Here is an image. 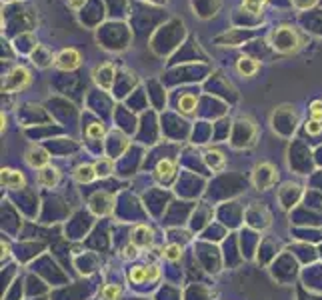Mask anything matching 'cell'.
<instances>
[{
  "label": "cell",
  "instance_id": "obj_1",
  "mask_svg": "<svg viewBox=\"0 0 322 300\" xmlns=\"http://www.w3.org/2000/svg\"><path fill=\"white\" fill-rule=\"evenodd\" d=\"M269 42L270 46L280 54H292V52L302 48V44H304L300 32L294 26H288V24H282V26L274 28L269 34Z\"/></svg>",
  "mask_w": 322,
  "mask_h": 300
},
{
  "label": "cell",
  "instance_id": "obj_2",
  "mask_svg": "<svg viewBox=\"0 0 322 300\" xmlns=\"http://www.w3.org/2000/svg\"><path fill=\"white\" fill-rule=\"evenodd\" d=\"M30 82H32L30 70L26 66H16L2 80V92H20V90L28 88Z\"/></svg>",
  "mask_w": 322,
  "mask_h": 300
},
{
  "label": "cell",
  "instance_id": "obj_3",
  "mask_svg": "<svg viewBox=\"0 0 322 300\" xmlns=\"http://www.w3.org/2000/svg\"><path fill=\"white\" fill-rule=\"evenodd\" d=\"M80 64H82V54L76 48H72V46L62 48L54 56V66H56L58 70H64V72L76 70Z\"/></svg>",
  "mask_w": 322,
  "mask_h": 300
},
{
  "label": "cell",
  "instance_id": "obj_4",
  "mask_svg": "<svg viewBox=\"0 0 322 300\" xmlns=\"http://www.w3.org/2000/svg\"><path fill=\"white\" fill-rule=\"evenodd\" d=\"M252 182H254L256 188H262V190L270 188L276 182V170H274V166L269 164V162L258 164L254 168V172H252Z\"/></svg>",
  "mask_w": 322,
  "mask_h": 300
},
{
  "label": "cell",
  "instance_id": "obj_5",
  "mask_svg": "<svg viewBox=\"0 0 322 300\" xmlns=\"http://www.w3.org/2000/svg\"><path fill=\"white\" fill-rule=\"evenodd\" d=\"M24 160H26V164H28L30 168L40 170V168H44V166L50 164V154L42 148V146L32 144V146H28V150L24 152Z\"/></svg>",
  "mask_w": 322,
  "mask_h": 300
},
{
  "label": "cell",
  "instance_id": "obj_6",
  "mask_svg": "<svg viewBox=\"0 0 322 300\" xmlns=\"http://www.w3.org/2000/svg\"><path fill=\"white\" fill-rule=\"evenodd\" d=\"M0 182L4 188H10V190H16V188H24L26 186V178L20 170H14V168H2V174H0Z\"/></svg>",
  "mask_w": 322,
  "mask_h": 300
},
{
  "label": "cell",
  "instance_id": "obj_7",
  "mask_svg": "<svg viewBox=\"0 0 322 300\" xmlns=\"http://www.w3.org/2000/svg\"><path fill=\"white\" fill-rule=\"evenodd\" d=\"M152 240H154V232H152V228L146 226V224H138V226L134 228V232H132V238H130V242L136 244L140 250L152 246Z\"/></svg>",
  "mask_w": 322,
  "mask_h": 300
},
{
  "label": "cell",
  "instance_id": "obj_8",
  "mask_svg": "<svg viewBox=\"0 0 322 300\" xmlns=\"http://www.w3.org/2000/svg\"><path fill=\"white\" fill-rule=\"evenodd\" d=\"M92 76H94L96 84L108 92V90L112 88V82H114V66H112L110 62H104V64L96 66V70H94Z\"/></svg>",
  "mask_w": 322,
  "mask_h": 300
},
{
  "label": "cell",
  "instance_id": "obj_9",
  "mask_svg": "<svg viewBox=\"0 0 322 300\" xmlns=\"http://www.w3.org/2000/svg\"><path fill=\"white\" fill-rule=\"evenodd\" d=\"M154 174H156V180L160 184H170L176 178V162L174 160H160Z\"/></svg>",
  "mask_w": 322,
  "mask_h": 300
},
{
  "label": "cell",
  "instance_id": "obj_10",
  "mask_svg": "<svg viewBox=\"0 0 322 300\" xmlns=\"http://www.w3.org/2000/svg\"><path fill=\"white\" fill-rule=\"evenodd\" d=\"M38 184L40 186H44V188H52L56 186L58 182H60V172H58V168L52 166V164H48V166H44V168H40L38 170Z\"/></svg>",
  "mask_w": 322,
  "mask_h": 300
},
{
  "label": "cell",
  "instance_id": "obj_11",
  "mask_svg": "<svg viewBox=\"0 0 322 300\" xmlns=\"http://www.w3.org/2000/svg\"><path fill=\"white\" fill-rule=\"evenodd\" d=\"M258 68H260L258 60H254L252 56H240V58L236 60V70H238V74L244 76V78L254 76V74L258 72Z\"/></svg>",
  "mask_w": 322,
  "mask_h": 300
},
{
  "label": "cell",
  "instance_id": "obj_12",
  "mask_svg": "<svg viewBox=\"0 0 322 300\" xmlns=\"http://www.w3.org/2000/svg\"><path fill=\"white\" fill-rule=\"evenodd\" d=\"M96 178H98V172H96L94 164H80L74 170V180L80 182V184H88V182H92Z\"/></svg>",
  "mask_w": 322,
  "mask_h": 300
},
{
  "label": "cell",
  "instance_id": "obj_13",
  "mask_svg": "<svg viewBox=\"0 0 322 300\" xmlns=\"http://www.w3.org/2000/svg\"><path fill=\"white\" fill-rule=\"evenodd\" d=\"M196 106H198V98L190 92H186L178 98V112L184 114V116H192L196 112Z\"/></svg>",
  "mask_w": 322,
  "mask_h": 300
},
{
  "label": "cell",
  "instance_id": "obj_14",
  "mask_svg": "<svg viewBox=\"0 0 322 300\" xmlns=\"http://www.w3.org/2000/svg\"><path fill=\"white\" fill-rule=\"evenodd\" d=\"M128 278L132 284H142V282H148V272H146V266H132L130 272H128Z\"/></svg>",
  "mask_w": 322,
  "mask_h": 300
},
{
  "label": "cell",
  "instance_id": "obj_15",
  "mask_svg": "<svg viewBox=\"0 0 322 300\" xmlns=\"http://www.w3.org/2000/svg\"><path fill=\"white\" fill-rule=\"evenodd\" d=\"M206 162H208V166H210L212 170H222L226 160H224L222 152H218V150H208V152H206Z\"/></svg>",
  "mask_w": 322,
  "mask_h": 300
},
{
  "label": "cell",
  "instance_id": "obj_16",
  "mask_svg": "<svg viewBox=\"0 0 322 300\" xmlns=\"http://www.w3.org/2000/svg\"><path fill=\"white\" fill-rule=\"evenodd\" d=\"M120 296H122V288L118 284H104L100 290L102 300H120Z\"/></svg>",
  "mask_w": 322,
  "mask_h": 300
},
{
  "label": "cell",
  "instance_id": "obj_17",
  "mask_svg": "<svg viewBox=\"0 0 322 300\" xmlns=\"http://www.w3.org/2000/svg\"><path fill=\"white\" fill-rule=\"evenodd\" d=\"M162 256L168 260V262H176L182 258V246L180 244H166L162 250Z\"/></svg>",
  "mask_w": 322,
  "mask_h": 300
},
{
  "label": "cell",
  "instance_id": "obj_18",
  "mask_svg": "<svg viewBox=\"0 0 322 300\" xmlns=\"http://www.w3.org/2000/svg\"><path fill=\"white\" fill-rule=\"evenodd\" d=\"M104 134H106V128H104V124H100V122L88 124V128H86V136L92 138V140H100Z\"/></svg>",
  "mask_w": 322,
  "mask_h": 300
},
{
  "label": "cell",
  "instance_id": "obj_19",
  "mask_svg": "<svg viewBox=\"0 0 322 300\" xmlns=\"http://www.w3.org/2000/svg\"><path fill=\"white\" fill-rule=\"evenodd\" d=\"M266 2H269V0H242V6H244V10H246V12L258 14Z\"/></svg>",
  "mask_w": 322,
  "mask_h": 300
},
{
  "label": "cell",
  "instance_id": "obj_20",
  "mask_svg": "<svg viewBox=\"0 0 322 300\" xmlns=\"http://www.w3.org/2000/svg\"><path fill=\"white\" fill-rule=\"evenodd\" d=\"M310 118L322 122V100H314L310 104Z\"/></svg>",
  "mask_w": 322,
  "mask_h": 300
},
{
  "label": "cell",
  "instance_id": "obj_21",
  "mask_svg": "<svg viewBox=\"0 0 322 300\" xmlns=\"http://www.w3.org/2000/svg\"><path fill=\"white\" fill-rule=\"evenodd\" d=\"M306 132L308 134H312V136H316V134H320L322 132V122H318V120H308L306 122Z\"/></svg>",
  "mask_w": 322,
  "mask_h": 300
},
{
  "label": "cell",
  "instance_id": "obj_22",
  "mask_svg": "<svg viewBox=\"0 0 322 300\" xmlns=\"http://www.w3.org/2000/svg\"><path fill=\"white\" fill-rule=\"evenodd\" d=\"M318 0H292V6L298 8V10H308L312 6H316Z\"/></svg>",
  "mask_w": 322,
  "mask_h": 300
},
{
  "label": "cell",
  "instance_id": "obj_23",
  "mask_svg": "<svg viewBox=\"0 0 322 300\" xmlns=\"http://www.w3.org/2000/svg\"><path fill=\"white\" fill-rule=\"evenodd\" d=\"M138 246H136V244H132V242H130V244H126V246H124V248H122V256H124V258H136V256H138Z\"/></svg>",
  "mask_w": 322,
  "mask_h": 300
},
{
  "label": "cell",
  "instance_id": "obj_24",
  "mask_svg": "<svg viewBox=\"0 0 322 300\" xmlns=\"http://www.w3.org/2000/svg\"><path fill=\"white\" fill-rule=\"evenodd\" d=\"M146 272H148V282H154V280H158V278H160V268H158L156 264L146 266Z\"/></svg>",
  "mask_w": 322,
  "mask_h": 300
},
{
  "label": "cell",
  "instance_id": "obj_25",
  "mask_svg": "<svg viewBox=\"0 0 322 300\" xmlns=\"http://www.w3.org/2000/svg\"><path fill=\"white\" fill-rule=\"evenodd\" d=\"M84 2H86V0H68V6H70L72 10H80V8L84 6Z\"/></svg>",
  "mask_w": 322,
  "mask_h": 300
},
{
  "label": "cell",
  "instance_id": "obj_26",
  "mask_svg": "<svg viewBox=\"0 0 322 300\" xmlns=\"http://www.w3.org/2000/svg\"><path fill=\"white\" fill-rule=\"evenodd\" d=\"M8 256H10V246H8V242L2 240V258H8Z\"/></svg>",
  "mask_w": 322,
  "mask_h": 300
}]
</instances>
